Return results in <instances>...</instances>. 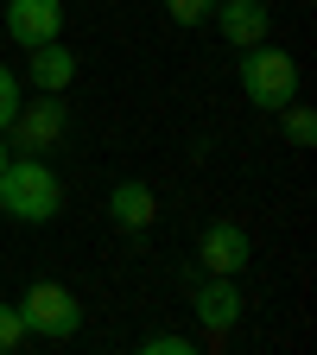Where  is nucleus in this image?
<instances>
[{
	"mask_svg": "<svg viewBox=\"0 0 317 355\" xmlns=\"http://www.w3.org/2000/svg\"><path fill=\"white\" fill-rule=\"evenodd\" d=\"M108 216H114V229L146 235L153 222H159V197H153V184H140V178H121V184L108 191Z\"/></svg>",
	"mask_w": 317,
	"mask_h": 355,
	"instance_id": "10",
	"label": "nucleus"
},
{
	"mask_svg": "<svg viewBox=\"0 0 317 355\" xmlns=\"http://www.w3.org/2000/svg\"><path fill=\"white\" fill-rule=\"evenodd\" d=\"M26 343V318H19V304H0V355H13Z\"/></svg>",
	"mask_w": 317,
	"mask_h": 355,
	"instance_id": "12",
	"label": "nucleus"
},
{
	"mask_svg": "<svg viewBox=\"0 0 317 355\" xmlns=\"http://www.w3.org/2000/svg\"><path fill=\"white\" fill-rule=\"evenodd\" d=\"M216 32L235 44V51H248V44L266 38V26H273V13H266V0H216Z\"/></svg>",
	"mask_w": 317,
	"mask_h": 355,
	"instance_id": "9",
	"label": "nucleus"
},
{
	"mask_svg": "<svg viewBox=\"0 0 317 355\" xmlns=\"http://www.w3.org/2000/svg\"><path fill=\"white\" fill-rule=\"evenodd\" d=\"M58 32H64V0H7V38L19 51H32Z\"/></svg>",
	"mask_w": 317,
	"mask_h": 355,
	"instance_id": "6",
	"label": "nucleus"
},
{
	"mask_svg": "<svg viewBox=\"0 0 317 355\" xmlns=\"http://www.w3.org/2000/svg\"><path fill=\"white\" fill-rule=\"evenodd\" d=\"M191 311H197V324H203L209 336H229V330L241 324V292H235V279H229V273H209V279L191 292Z\"/></svg>",
	"mask_w": 317,
	"mask_h": 355,
	"instance_id": "5",
	"label": "nucleus"
},
{
	"mask_svg": "<svg viewBox=\"0 0 317 355\" xmlns=\"http://www.w3.org/2000/svg\"><path fill=\"white\" fill-rule=\"evenodd\" d=\"M26 83L38 89V96H64V89L76 83V51L58 44V38L32 44V51H26Z\"/></svg>",
	"mask_w": 317,
	"mask_h": 355,
	"instance_id": "8",
	"label": "nucleus"
},
{
	"mask_svg": "<svg viewBox=\"0 0 317 355\" xmlns=\"http://www.w3.org/2000/svg\"><path fill=\"white\" fill-rule=\"evenodd\" d=\"M19 318H26V336L64 343V336H76V324H83V304H76V292L58 286V279H32L26 298H19Z\"/></svg>",
	"mask_w": 317,
	"mask_h": 355,
	"instance_id": "4",
	"label": "nucleus"
},
{
	"mask_svg": "<svg viewBox=\"0 0 317 355\" xmlns=\"http://www.w3.org/2000/svg\"><path fill=\"white\" fill-rule=\"evenodd\" d=\"M165 7H171L178 26H203V19L216 13V0H165Z\"/></svg>",
	"mask_w": 317,
	"mask_h": 355,
	"instance_id": "14",
	"label": "nucleus"
},
{
	"mask_svg": "<svg viewBox=\"0 0 317 355\" xmlns=\"http://www.w3.org/2000/svg\"><path fill=\"white\" fill-rule=\"evenodd\" d=\"M7 159H13V153H7V133H0V171H7Z\"/></svg>",
	"mask_w": 317,
	"mask_h": 355,
	"instance_id": "16",
	"label": "nucleus"
},
{
	"mask_svg": "<svg viewBox=\"0 0 317 355\" xmlns=\"http://www.w3.org/2000/svg\"><path fill=\"white\" fill-rule=\"evenodd\" d=\"M0 209H7L13 222H26V229H38V222H51L64 209V184L58 171L44 159H7V171H0Z\"/></svg>",
	"mask_w": 317,
	"mask_h": 355,
	"instance_id": "1",
	"label": "nucleus"
},
{
	"mask_svg": "<svg viewBox=\"0 0 317 355\" xmlns=\"http://www.w3.org/2000/svg\"><path fill=\"white\" fill-rule=\"evenodd\" d=\"M140 349H146V355H191V343L178 336V330H165V336H146Z\"/></svg>",
	"mask_w": 317,
	"mask_h": 355,
	"instance_id": "15",
	"label": "nucleus"
},
{
	"mask_svg": "<svg viewBox=\"0 0 317 355\" xmlns=\"http://www.w3.org/2000/svg\"><path fill=\"white\" fill-rule=\"evenodd\" d=\"M280 127H286V140H292V146H317V114H311V108L286 102V108H280Z\"/></svg>",
	"mask_w": 317,
	"mask_h": 355,
	"instance_id": "11",
	"label": "nucleus"
},
{
	"mask_svg": "<svg viewBox=\"0 0 317 355\" xmlns=\"http://www.w3.org/2000/svg\"><path fill=\"white\" fill-rule=\"evenodd\" d=\"M241 89H248V102L254 108H286V102H298V58L292 51H280V44H248L241 51Z\"/></svg>",
	"mask_w": 317,
	"mask_h": 355,
	"instance_id": "2",
	"label": "nucleus"
},
{
	"mask_svg": "<svg viewBox=\"0 0 317 355\" xmlns=\"http://www.w3.org/2000/svg\"><path fill=\"white\" fill-rule=\"evenodd\" d=\"M64 133H70L64 96H38L32 108L19 102L13 121H7V153H19V159H51V153L64 146Z\"/></svg>",
	"mask_w": 317,
	"mask_h": 355,
	"instance_id": "3",
	"label": "nucleus"
},
{
	"mask_svg": "<svg viewBox=\"0 0 317 355\" xmlns=\"http://www.w3.org/2000/svg\"><path fill=\"white\" fill-rule=\"evenodd\" d=\"M19 102H26V96H19V76L0 64V133H7V121H13V108H19Z\"/></svg>",
	"mask_w": 317,
	"mask_h": 355,
	"instance_id": "13",
	"label": "nucleus"
},
{
	"mask_svg": "<svg viewBox=\"0 0 317 355\" xmlns=\"http://www.w3.org/2000/svg\"><path fill=\"white\" fill-rule=\"evenodd\" d=\"M197 260H203V273H241V266L254 260V248H248V229L241 222H209L203 229V241H197Z\"/></svg>",
	"mask_w": 317,
	"mask_h": 355,
	"instance_id": "7",
	"label": "nucleus"
}]
</instances>
